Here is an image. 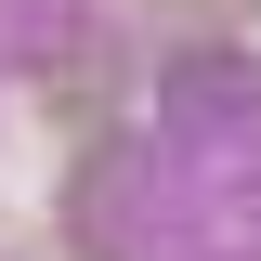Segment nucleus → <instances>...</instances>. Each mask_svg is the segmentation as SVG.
Wrapping results in <instances>:
<instances>
[{
    "instance_id": "nucleus-1",
    "label": "nucleus",
    "mask_w": 261,
    "mask_h": 261,
    "mask_svg": "<svg viewBox=\"0 0 261 261\" xmlns=\"http://www.w3.org/2000/svg\"><path fill=\"white\" fill-rule=\"evenodd\" d=\"M157 13H196V27H222V13H235V27H248L261 0H157Z\"/></svg>"
}]
</instances>
